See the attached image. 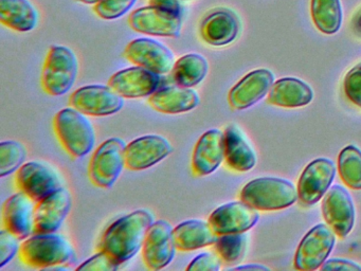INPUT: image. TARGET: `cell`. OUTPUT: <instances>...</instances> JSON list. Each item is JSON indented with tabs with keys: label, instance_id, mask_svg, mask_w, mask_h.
I'll return each instance as SVG.
<instances>
[{
	"label": "cell",
	"instance_id": "29",
	"mask_svg": "<svg viewBox=\"0 0 361 271\" xmlns=\"http://www.w3.org/2000/svg\"><path fill=\"white\" fill-rule=\"evenodd\" d=\"M310 12L314 25L324 34H335L341 27L340 0H312Z\"/></svg>",
	"mask_w": 361,
	"mask_h": 271
},
{
	"label": "cell",
	"instance_id": "36",
	"mask_svg": "<svg viewBox=\"0 0 361 271\" xmlns=\"http://www.w3.org/2000/svg\"><path fill=\"white\" fill-rule=\"evenodd\" d=\"M119 266V263L116 262L109 254L100 250L99 253L78 267V270L114 271L117 270Z\"/></svg>",
	"mask_w": 361,
	"mask_h": 271
},
{
	"label": "cell",
	"instance_id": "32",
	"mask_svg": "<svg viewBox=\"0 0 361 271\" xmlns=\"http://www.w3.org/2000/svg\"><path fill=\"white\" fill-rule=\"evenodd\" d=\"M27 150L13 140L0 143V177H6L20 169L26 160Z\"/></svg>",
	"mask_w": 361,
	"mask_h": 271
},
{
	"label": "cell",
	"instance_id": "24",
	"mask_svg": "<svg viewBox=\"0 0 361 271\" xmlns=\"http://www.w3.org/2000/svg\"><path fill=\"white\" fill-rule=\"evenodd\" d=\"M314 99V91L306 83L295 78H284L274 83L268 103L285 108L303 107Z\"/></svg>",
	"mask_w": 361,
	"mask_h": 271
},
{
	"label": "cell",
	"instance_id": "18",
	"mask_svg": "<svg viewBox=\"0 0 361 271\" xmlns=\"http://www.w3.org/2000/svg\"><path fill=\"white\" fill-rule=\"evenodd\" d=\"M73 207L68 188H59L37 203L35 233H54L62 227Z\"/></svg>",
	"mask_w": 361,
	"mask_h": 271
},
{
	"label": "cell",
	"instance_id": "30",
	"mask_svg": "<svg viewBox=\"0 0 361 271\" xmlns=\"http://www.w3.org/2000/svg\"><path fill=\"white\" fill-rule=\"evenodd\" d=\"M338 171L342 181L353 190H361V150L348 145L338 157Z\"/></svg>",
	"mask_w": 361,
	"mask_h": 271
},
{
	"label": "cell",
	"instance_id": "10",
	"mask_svg": "<svg viewBox=\"0 0 361 271\" xmlns=\"http://www.w3.org/2000/svg\"><path fill=\"white\" fill-rule=\"evenodd\" d=\"M174 228L166 220L152 224L143 245V260L151 270H160L174 260L177 251Z\"/></svg>",
	"mask_w": 361,
	"mask_h": 271
},
{
	"label": "cell",
	"instance_id": "8",
	"mask_svg": "<svg viewBox=\"0 0 361 271\" xmlns=\"http://www.w3.org/2000/svg\"><path fill=\"white\" fill-rule=\"evenodd\" d=\"M69 103L86 116H106L122 109L124 97L109 85H88L75 90Z\"/></svg>",
	"mask_w": 361,
	"mask_h": 271
},
{
	"label": "cell",
	"instance_id": "38",
	"mask_svg": "<svg viewBox=\"0 0 361 271\" xmlns=\"http://www.w3.org/2000/svg\"><path fill=\"white\" fill-rule=\"evenodd\" d=\"M322 270H340V271H360V265L341 258H333V260H325L324 264L321 266Z\"/></svg>",
	"mask_w": 361,
	"mask_h": 271
},
{
	"label": "cell",
	"instance_id": "40",
	"mask_svg": "<svg viewBox=\"0 0 361 271\" xmlns=\"http://www.w3.org/2000/svg\"><path fill=\"white\" fill-rule=\"evenodd\" d=\"M234 270H269V268L263 265L251 264L243 265V266L234 267Z\"/></svg>",
	"mask_w": 361,
	"mask_h": 271
},
{
	"label": "cell",
	"instance_id": "15",
	"mask_svg": "<svg viewBox=\"0 0 361 271\" xmlns=\"http://www.w3.org/2000/svg\"><path fill=\"white\" fill-rule=\"evenodd\" d=\"M335 176L336 167L333 161L326 158L312 161L304 169L298 182L300 200L307 205L318 203L326 194Z\"/></svg>",
	"mask_w": 361,
	"mask_h": 271
},
{
	"label": "cell",
	"instance_id": "16",
	"mask_svg": "<svg viewBox=\"0 0 361 271\" xmlns=\"http://www.w3.org/2000/svg\"><path fill=\"white\" fill-rule=\"evenodd\" d=\"M172 152V144L164 136H143L126 145V167L143 171L161 162Z\"/></svg>",
	"mask_w": 361,
	"mask_h": 271
},
{
	"label": "cell",
	"instance_id": "26",
	"mask_svg": "<svg viewBox=\"0 0 361 271\" xmlns=\"http://www.w3.org/2000/svg\"><path fill=\"white\" fill-rule=\"evenodd\" d=\"M225 159L228 167L236 171H248L255 167L257 156L235 125L225 131Z\"/></svg>",
	"mask_w": 361,
	"mask_h": 271
},
{
	"label": "cell",
	"instance_id": "22",
	"mask_svg": "<svg viewBox=\"0 0 361 271\" xmlns=\"http://www.w3.org/2000/svg\"><path fill=\"white\" fill-rule=\"evenodd\" d=\"M149 103L156 112L177 114L195 109L200 105V97L193 88L172 85L149 95Z\"/></svg>",
	"mask_w": 361,
	"mask_h": 271
},
{
	"label": "cell",
	"instance_id": "25",
	"mask_svg": "<svg viewBox=\"0 0 361 271\" xmlns=\"http://www.w3.org/2000/svg\"><path fill=\"white\" fill-rule=\"evenodd\" d=\"M175 241L179 251L188 252L214 245L219 235L209 222L190 219L174 228Z\"/></svg>",
	"mask_w": 361,
	"mask_h": 271
},
{
	"label": "cell",
	"instance_id": "11",
	"mask_svg": "<svg viewBox=\"0 0 361 271\" xmlns=\"http://www.w3.org/2000/svg\"><path fill=\"white\" fill-rule=\"evenodd\" d=\"M126 59L136 66L151 70L162 76L174 68L175 56L171 49L151 38H137L126 46Z\"/></svg>",
	"mask_w": 361,
	"mask_h": 271
},
{
	"label": "cell",
	"instance_id": "27",
	"mask_svg": "<svg viewBox=\"0 0 361 271\" xmlns=\"http://www.w3.org/2000/svg\"><path fill=\"white\" fill-rule=\"evenodd\" d=\"M0 23L18 32H30L39 23V13L29 0H0Z\"/></svg>",
	"mask_w": 361,
	"mask_h": 271
},
{
	"label": "cell",
	"instance_id": "23",
	"mask_svg": "<svg viewBox=\"0 0 361 271\" xmlns=\"http://www.w3.org/2000/svg\"><path fill=\"white\" fill-rule=\"evenodd\" d=\"M238 19L229 11L217 10L204 17L200 23V32L202 40L214 47L227 46L238 37Z\"/></svg>",
	"mask_w": 361,
	"mask_h": 271
},
{
	"label": "cell",
	"instance_id": "9",
	"mask_svg": "<svg viewBox=\"0 0 361 271\" xmlns=\"http://www.w3.org/2000/svg\"><path fill=\"white\" fill-rule=\"evenodd\" d=\"M128 25L139 33L161 37H179L183 27L181 15L149 6L137 8L128 16Z\"/></svg>",
	"mask_w": 361,
	"mask_h": 271
},
{
	"label": "cell",
	"instance_id": "2",
	"mask_svg": "<svg viewBox=\"0 0 361 271\" xmlns=\"http://www.w3.org/2000/svg\"><path fill=\"white\" fill-rule=\"evenodd\" d=\"M18 254L24 264L35 268L52 269L75 260L71 241L56 232L35 233L20 245Z\"/></svg>",
	"mask_w": 361,
	"mask_h": 271
},
{
	"label": "cell",
	"instance_id": "1",
	"mask_svg": "<svg viewBox=\"0 0 361 271\" xmlns=\"http://www.w3.org/2000/svg\"><path fill=\"white\" fill-rule=\"evenodd\" d=\"M154 215L147 210H137L111 224L101 239L100 250L120 265L134 258L145 245Z\"/></svg>",
	"mask_w": 361,
	"mask_h": 271
},
{
	"label": "cell",
	"instance_id": "6",
	"mask_svg": "<svg viewBox=\"0 0 361 271\" xmlns=\"http://www.w3.org/2000/svg\"><path fill=\"white\" fill-rule=\"evenodd\" d=\"M126 143L120 138H111L97 148L88 169L94 186L109 188L116 183L126 167Z\"/></svg>",
	"mask_w": 361,
	"mask_h": 271
},
{
	"label": "cell",
	"instance_id": "13",
	"mask_svg": "<svg viewBox=\"0 0 361 271\" xmlns=\"http://www.w3.org/2000/svg\"><path fill=\"white\" fill-rule=\"evenodd\" d=\"M259 212L244 201L221 205L209 216V224L217 235L245 233L259 222Z\"/></svg>",
	"mask_w": 361,
	"mask_h": 271
},
{
	"label": "cell",
	"instance_id": "41",
	"mask_svg": "<svg viewBox=\"0 0 361 271\" xmlns=\"http://www.w3.org/2000/svg\"><path fill=\"white\" fill-rule=\"evenodd\" d=\"M354 29L355 32L361 36V12H359L358 16H356L354 20Z\"/></svg>",
	"mask_w": 361,
	"mask_h": 271
},
{
	"label": "cell",
	"instance_id": "5",
	"mask_svg": "<svg viewBox=\"0 0 361 271\" xmlns=\"http://www.w3.org/2000/svg\"><path fill=\"white\" fill-rule=\"evenodd\" d=\"M79 61L71 49L52 46L42 73V87L48 95L60 97L68 92L77 80Z\"/></svg>",
	"mask_w": 361,
	"mask_h": 271
},
{
	"label": "cell",
	"instance_id": "19",
	"mask_svg": "<svg viewBox=\"0 0 361 271\" xmlns=\"http://www.w3.org/2000/svg\"><path fill=\"white\" fill-rule=\"evenodd\" d=\"M37 203L26 193L12 195L3 205V222L5 229L20 239H26L35 233Z\"/></svg>",
	"mask_w": 361,
	"mask_h": 271
},
{
	"label": "cell",
	"instance_id": "21",
	"mask_svg": "<svg viewBox=\"0 0 361 271\" xmlns=\"http://www.w3.org/2000/svg\"><path fill=\"white\" fill-rule=\"evenodd\" d=\"M225 159V133L219 128L206 131L198 139L192 156V169L198 177L219 169Z\"/></svg>",
	"mask_w": 361,
	"mask_h": 271
},
{
	"label": "cell",
	"instance_id": "20",
	"mask_svg": "<svg viewBox=\"0 0 361 271\" xmlns=\"http://www.w3.org/2000/svg\"><path fill=\"white\" fill-rule=\"evenodd\" d=\"M274 80V73L269 70L251 71L230 90L228 95L230 106L235 110L251 107L269 93Z\"/></svg>",
	"mask_w": 361,
	"mask_h": 271
},
{
	"label": "cell",
	"instance_id": "39",
	"mask_svg": "<svg viewBox=\"0 0 361 271\" xmlns=\"http://www.w3.org/2000/svg\"><path fill=\"white\" fill-rule=\"evenodd\" d=\"M149 6H156V8H164L178 15L183 13L180 0H149Z\"/></svg>",
	"mask_w": 361,
	"mask_h": 271
},
{
	"label": "cell",
	"instance_id": "28",
	"mask_svg": "<svg viewBox=\"0 0 361 271\" xmlns=\"http://www.w3.org/2000/svg\"><path fill=\"white\" fill-rule=\"evenodd\" d=\"M209 64L206 57L198 53L183 55L175 63L172 70L174 82L179 86H196L204 80L208 74Z\"/></svg>",
	"mask_w": 361,
	"mask_h": 271
},
{
	"label": "cell",
	"instance_id": "14",
	"mask_svg": "<svg viewBox=\"0 0 361 271\" xmlns=\"http://www.w3.org/2000/svg\"><path fill=\"white\" fill-rule=\"evenodd\" d=\"M322 214L326 224L336 235L346 237L354 228L355 207L350 193L343 186L336 184L324 195Z\"/></svg>",
	"mask_w": 361,
	"mask_h": 271
},
{
	"label": "cell",
	"instance_id": "31",
	"mask_svg": "<svg viewBox=\"0 0 361 271\" xmlns=\"http://www.w3.org/2000/svg\"><path fill=\"white\" fill-rule=\"evenodd\" d=\"M246 243L245 233H231L219 235V239L213 246L223 262L226 264H235L244 255Z\"/></svg>",
	"mask_w": 361,
	"mask_h": 271
},
{
	"label": "cell",
	"instance_id": "3",
	"mask_svg": "<svg viewBox=\"0 0 361 271\" xmlns=\"http://www.w3.org/2000/svg\"><path fill=\"white\" fill-rule=\"evenodd\" d=\"M54 129L60 143L73 158H82L92 152L96 143V133L85 114L67 107L54 118Z\"/></svg>",
	"mask_w": 361,
	"mask_h": 271
},
{
	"label": "cell",
	"instance_id": "12",
	"mask_svg": "<svg viewBox=\"0 0 361 271\" xmlns=\"http://www.w3.org/2000/svg\"><path fill=\"white\" fill-rule=\"evenodd\" d=\"M16 184L18 190L26 193L37 203L62 188L58 174L37 161L25 163L18 169Z\"/></svg>",
	"mask_w": 361,
	"mask_h": 271
},
{
	"label": "cell",
	"instance_id": "17",
	"mask_svg": "<svg viewBox=\"0 0 361 271\" xmlns=\"http://www.w3.org/2000/svg\"><path fill=\"white\" fill-rule=\"evenodd\" d=\"M160 82L161 78L159 74L136 66L114 74L109 78V86L124 99H140L156 92L159 88Z\"/></svg>",
	"mask_w": 361,
	"mask_h": 271
},
{
	"label": "cell",
	"instance_id": "37",
	"mask_svg": "<svg viewBox=\"0 0 361 271\" xmlns=\"http://www.w3.org/2000/svg\"><path fill=\"white\" fill-rule=\"evenodd\" d=\"M221 260L219 255L204 252L190 263L187 270L219 271L221 269Z\"/></svg>",
	"mask_w": 361,
	"mask_h": 271
},
{
	"label": "cell",
	"instance_id": "7",
	"mask_svg": "<svg viewBox=\"0 0 361 271\" xmlns=\"http://www.w3.org/2000/svg\"><path fill=\"white\" fill-rule=\"evenodd\" d=\"M335 235L333 229L326 224H319L310 229L295 252V269L314 271L321 268L335 246Z\"/></svg>",
	"mask_w": 361,
	"mask_h": 271
},
{
	"label": "cell",
	"instance_id": "34",
	"mask_svg": "<svg viewBox=\"0 0 361 271\" xmlns=\"http://www.w3.org/2000/svg\"><path fill=\"white\" fill-rule=\"evenodd\" d=\"M20 239L13 233L3 229L0 231V268L5 267L20 252Z\"/></svg>",
	"mask_w": 361,
	"mask_h": 271
},
{
	"label": "cell",
	"instance_id": "42",
	"mask_svg": "<svg viewBox=\"0 0 361 271\" xmlns=\"http://www.w3.org/2000/svg\"><path fill=\"white\" fill-rule=\"evenodd\" d=\"M78 1L82 2V4H96L97 2L100 1V0H78Z\"/></svg>",
	"mask_w": 361,
	"mask_h": 271
},
{
	"label": "cell",
	"instance_id": "4",
	"mask_svg": "<svg viewBox=\"0 0 361 271\" xmlns=\"http://www.w3.org/2000/svg\"><path fill=\"white\" fill-rule=\"evenodd\" d=\"M298 198V188L282 178H257L248 182L240 192V200L257 211L286 209L295 203Z\"/></svg>",
	"mask_w": 361,
	"mask_h": 271
},
{
	"label": "cell",
	"instance_id": "35",
	"mask_svg": "<svg viewBox=\"0 0 361 271\" xmlns=\"http://www.w3.org/2000/svg\"><path fill=\"white\" fill-rule=\"evenodd\" d=\"M343 87L346 97L361 108V66H357L348 72Z\"/></svg>",
	"mask_w": 361,
	"mask_h": 271
},
{
	"label": "cell",
	"instance_id": "33",
	"mask_svg": "<svg viewBox=\"0 0 361 271\" xmlns=\"http://www.w3.org/2000/svg\"><path fill=\"white\" fill-rule=\"evenodd\" d=\"M137 0H100L94 6V12L105 20L120 18L130 11Z\"/></svg>",
	"mask_w": 361,
	"mask_h": 271
}]
</instances>
